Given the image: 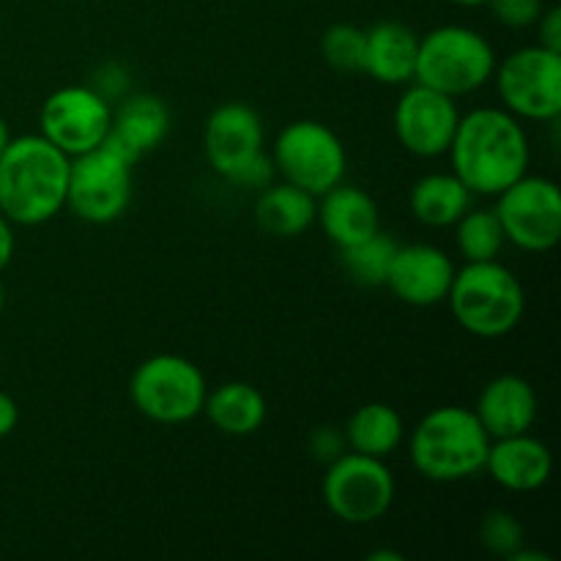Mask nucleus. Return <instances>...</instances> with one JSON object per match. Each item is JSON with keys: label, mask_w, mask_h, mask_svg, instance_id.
Returning a JSON list of instances; mask_svg holds the SVG:
<instances>
[{"label": "nucleus", "mask_w": 561, "mask_h": 561, "mask_svg": "<svg viewBox=\"0 0 561 561\" xmlns=\"http://www.w3.org/2000/svg\"><path fill=\"white\" fill-rule=\"evenodd\" d=\"M321 55L340 75H359L365 58V31L351 22H337L321 36Z\"/></svg>", "instance_id": "obj_27"}, {"label": "nucleus", "mask_w": 561, "mask_h": 561, "mask_svg": "<svg viewBox=\"0 0 561 561\" xmlns=\"http://www.w3.org/2000/svg\"><path fill=\"white\" fill-rule=\"evenodd\" d=\"M460 110L453 96L411 82L394 104V135L400 146L420 159H436L449 151Z\"/></svg>", "instance_id": "obj_13"}, {"label": "nucleus", "mask_w": 561, "mask_h": 561, "mask_svg": "<svg viewBox=\"0 0 561 561\" xmlns=\"http://www.w3.org/2000/svg\"><path fill=\"white\" fill-rule=\"evenodd\" d=\"M496 217L504 239L524 252H551L561 241V192L557 181L529 175L496 195Z\"/></svg>", "instance_id": "obj_11"}, {"label": "nucleus", "mask_w": 561, "mask_h": 561, "mask_svg": "<svg viewBox=\"0 0 561 561\" xmlns=\"http://www.w3.org/2000/svg\"><path fill=\"white\" fill-rule=\"evenodd\" d=\"M274 168L283 181L321 197L345 179L348 157L332 126L321 121H290L277 135L272 148Z\"/></svg>", "instance_id": "obj_8"}, {"label": "nucleus", "mask_w": 561, "mask_h": 561, "mask_svg": "<svg viewBox=\"0 0 561 561\" xmlns=\"http://www.w3.org/2000/svg\"><path fill=\"white\" fill-rule=\"evenodd\" d=\"M394 250H398V241L378 230L370 239L340 250V263H343V272L362 288H383Z\"/></svg>", "instance_id": "obj_26"}, {"label": "nucleus", "mask_w": 561, "mask_h": 561, "mask_svg": "<svg viewBox=\"0 0 561 561\" xmlns=\"http://www.w3.org/2000/svg\"><path fill=\"white\" fill-rule=\"evenodd\" d=\"M69 164L42 135L11 137L0 153V214L11 225L36 228L66 208Z\"/></svg>", "instance_id": "obj_2"}, {"label": "nucleus", "mask_w": 561, "mask_h": 561, "mask_svg": "<svg viewBox=\"0 0 561 561\" xmlns=\"http://www.w3.org/2000/svg\"><path fill=\"white\" fill-rule=\"evenodd\" d=\"M449 3L460 5V9H477V5H485L488 0H449Z\"/></svg>", "instance_id": "obj_37"}, {"label": "nucleus", "mask_w": 561, "mask_h": 561, "mask_svg": "<svg viewBox=\"0 0 561 561\" xmlns=\"http://www.w3.org/2000/svg\"><path fill=\"white\" fill-rule=\"evenodd\" d=\"M16 250V239H14V225L0 214V272L11 263Z\"/></svg>", "instance_id": "obj_35"}, {"label": "nucleus", "mask_w": 561, "mask_h": 561, "mask_svg": "<svg viewBox=\"0 0 561 561\" xmlns=\"http://www.w3.org/2000/svg\"><path fill=\"white\" fill-rule=\"evenodd\" d=\"M455 277L453 257L433 244H405L394 250L387 288L409 307H436L447 301Z\"/></svg>", "instance_id": "obj_15"}, {"label": "nucleus", "mask_w": 561, "mask_h": 561, "mask_svg": "<svg viewBox=\"0 0 561 561\" xmlns=\"http://www.w3.org/2000/svg\"><path fill=\"white\" fill-rule=\"evenodd\" d=\"M168 135V104L153 93H135V96H126L118 110H113V124H110V135L104 137V146L113 148L126 162L137 164L140 157L157 151Z\"/></svg>", "instance_id": "obj_17"}, {"label": "nucleus", "mask_w": 561, "mask_h": 561, "mask_svg": "<svg viewBox=\"0 0 561 561\" xmlns=\"http://www.w3.org/2000/svg\"><path fill=\"white\" fill-rule=\"evenodd\" d=\"M453 173L471 195L496 197L529 173V137L524 124L504 107H477L460 115L449 142Z\"/></svg>", "instance_id": "obj_1"}, {"label": "nucleus", "mask_w": 561, "mask_h": 561, "mask_svg": "<svg viewBox=\"0 0 561 561\" xmlns=\"http://www.w3.org/2000/svg\"><path fill=\"white\" fill-rule=\"evenodd\" d=\"M471 192L455 173H427L411 186V214L425 228H453L471 208Z\"/></svg>", "instance_id": "obj_23"}, {"label": "nucleus", "mask_w": 561, "mask_h": 561, "mask_svg": "<svg viewBox=\"0 0 561 561\" xmlns=\"http://www.w3.org/2000/svg\"><path fill=\"white\" fill-rule=\"evenodd\" d=\"M499 488L510 493H535L548 485L553 474V455L546 442L529 433L493 438L485 469Z\"/></svg>", "instance_id": "obj_16"}, {"label": "nucleus", "mask_w": 561, "mask_h": 561, "mask_svg": "<svg viewBox=\"0 0 561 561\" xmlns=\"http://www.w3.org/2000/svg\"><path fill=\"white\" fill-rule=\"evenodd\" d=\"M345 447L351 453L387 460L403 444L405 425L398 409L387 403H365L345 422Z\"/></svg>", "instance_id": "obj_24"}, {"label": "nucleus", "mask_w": 561, "mask_h": 561, "mask_svg": "<svg viewBox=\"0 0 561 561\" xmlns=\"http://www.w3.org/2000/svg\"><path fill=\"white\" fill-rule=\"evenodd\" d=\"M20 422V409H16V400L11 394L0 392V438L11 436Z\"/></svg>", "instance_id": "obj_34"}, {"label": "nucleus", "mask_w": 561, "mask_h": 561, "mask_svg": "<svg viewBox=\"0 0 561 561\" xmlns=\"http://www.w3.org/2000/svg\"><path fill=\"white\" fill-rule=\"evenodd\" d=\"M383 559L400 561L403 557H400V553H392V551H378V553H370V561H383Z\"/></svg>", "instance_id": "obj_38"}, {"label": "nucleus", "mask_w": 561, "mask_h": 561, "mask_svg": "<svg viewBox=\"0 0 561 561\" xmlns=\"http://www.w3.org/2000/svg\"><path fill=\"white\" fill-rule=\"evenodd\" d=\"M455 244H458V252L466 263L499 261V252L504 250L507 239H504L496 211L493 208H469L455 222Z\"/></svg>", "instance_id": "obj_25"}, {"label": "nucleus", "mask_w": 561, "mask_h": 561, "mask_svg": "<svg viewBox=\"0 0 561 561\" xmlns=\"http://www.w3.org/2000/svg\"><path fill=\"white\" fill-rule=\"evenodd\" d=\"M321 496L337 520L348 526H367L392 510L398 482L381 458L343 453L327 466Z\"/></svg>", "instance_id": "obj_7"}, {"label": "nucleus", "mask_w": 561, "mask_h": 561, "mask_svg": "<svg viewBox=\"0 0 561 561\" xmlns=\"http://www.w3.org/2000/svg\"><path fill=\"white\" fill-rule=\"evenodd\" d=\"M480 540L493 557L510 559L518 548H524V526L507 510H491L480 524Z\"/></svg>", "instance_id": "obj_28"}, {"label": "nucleus", "mask_w": 561, "mask_h": 561, "mask_svg": "<svg viewBox=\"0 0 561 561\" xmlns=\"http://www.w3.org/2000/svg\"><path fill=\"white\" fill-rule=\"evenodd\" d=\"M420 36L398 20L376 22L365 31L362 75L381 85H409L414 80Z\"/></svg>", "instance_id": "obj_20"}, {"label": "nucleus", "mask_w": 561, "mask_h": 561, "mask_svg": "<svg viewBox=\"0 0 561 561\" xmlns=\"http://www.w3.org/2000/svg\"><path fill=\"white\" fill-rule=\"evenodd\" d=\"M208 383L201 367L179 354H157L135 367L129 400L157 425H184L203 414Z\"/></svg>", "instance_id": "obj_6"}, {"label": "nucleus", "mask_w": 561, "mask_h": 561, "mask_svg": "<svg viewBox=\"0 0 561 561\" xmlns=\"http://www.w3.org/2000/svg\"><path fill=\"white\" fill-rule=\"evenodd\" d=\"M485 5L504 27H513V31L531 27L546 11L542 0H488Z\"/></svg>", "instance_id": "obj_29"}, {"label": "nucleus", "mask_w": 561, "mask_h": 561, "mask_svg": "<svg viewBox=\"0 0 561 561\" xmlns=\"http://www.w3.org/2000/svg\"><path fill=\"white\" fill-rule=\"evenodd\" d=\"M471 411L493 442V438L529 433L540 414V403H537L535 387L524 376L504 373L482 387L477 409Z\"/></svg>", "instance_id": "obj_18"}, {"label": "nucleus", "mask_w": 561, "mask_h": 561, "mask_svg": "<svg viewBox=\"0 0 561 561\" xmlns=\"http://www.w3.org/2000/svg\"><path fill=\"white\" fill-rule=\"evenodd\" d=\"M42 131L66 157L93 151L110 135L113 104L91 85H64L49 93L38 113Z\"/></svg>", "instance_id": "obj_12"}, {"label": "nucleus", "mask_w": 561, "mask_h": 561, "mask_svg": "<svg viewBox=\"0 0 561 561\" xmlns=\"http://www.w3.org/2000/svg\"><path fill=\"white\" fill-rule=\"evenodd\" d=\"M447 305L463 332L480 340H499L524 321L526 290L504 263L477 261L455 268Z\"/></svg>", "instance_id": "obj_4"}, {"label": "nucleus", "mask_w": 561, "mask_h": 561, "mask_svg": "<svg viewBox=\"0 0 561 561\" xmlns=\"http://www.w3.org/2000/svg\"><path fill=\"white\" fill-rule=\"evenodd\" d=\"M496 49L480 31L466 25H442L420 38L414 82L460 99L493 80Z\"/></svg>", "instance_id": "obj_5"}, {"label": "nucleus", "mask_w": 561, "mask_h": 561, "mask_svg": "<svg viewBox=\"0 0 561 561\" xmlns=\"http://www.w3.org/2000/svg\"><path fill=\"white\" fill-rule=\"evenodd\" d=\"M9 140H11V129L9 124H5L3 115H0V153H3V148L9 146Z\"/></svg>", "instance_id": "obj_36"}, {"label": "nucleus", "mask_w": 561, "mask_h": 561, "mask_svg": "<svg viewBox=\"0 0 561 561\" xmlns=\"http://www.w3.org/2000/svg\"><path fill=\"white\" fill-rule=\"evenodd\" d=\"M91 88L113 104L115 99L129 93V69L124 64H118V60H107V64H102L93 71Z\"/></svg>", "instance_id": "obj_30"}, {"label": "nucleus", "mask_w": 561, "mask_h": 561, "mask_svg": "<svg viewBox=\"0 0 561 561\" xmlns=\"http://www.w3.org/2000/svg\"><path fill=\"white\" fill-rule=\"evenodd\" d=\"M263 142H266V131H263L261 115L244 102L219 104L203 126L206 162L225 181L233 179L255 153H261Z\"/></svg>", "instance_id": "obj_14"}, {"label": "nucleus", "mask_w": 561, "mask_h": 561, "mask_svg": "<svg viewBox=\"0 0 561 561\" xmlns=\"http://www.w3.org/2000/svg\"><path fill=\"white\" fill-rule=\"evenodd\" d=\"M3 305H5V290L3 285H0V312H3Z\"/></svg>", "instance_id": "obj_39"}, {"label": "nucleus", "mask_w": 561, "mask_h": 561, "mask_svg": "<svg viewBox=\"0 0 561 561\" xmlns=\"http://www.w3.org/2000/svg\"><path fill=\"white\" fill-rule=\"evenodd\" d=\"M131 168L124 157L102 142L93 151L71 157L66 208L88 225H113L131 203Z\"/></svg>", "instance_id": "obj_10"}, {"label": "nucleus", "mask_w": 561, "mask_h": 561, "mask_svg": "<svg viewBox=\"0 0 561 561\" xmlns=\"http://www.w3.org/2000/svg\"><path fill=\"white\" fill-rule=\"evenodd\" d=\"M310 453L316 460L332 463L334 458H340L345 453V436L332 425L316 427L310 436Z\"/></svg>", "instance_id": "obj_32"}, {"label": "nucleus", "mask_w": 561, "mask_h": 561, "mask_svg": "<svg viewBox=\"0 0 561 561\" xmlns=\"http://www.w3.org/2000/svg\"><path fill=\"white\" fill-rule=\"evenodd\" d=\"M274 179H277V168H274L272 153L261 151V153H255V157H252L250 162H247L244 168L233 175V179H230V184L241 186V190L261 192V190H266Z\"/></svg>", "instance_id": "obj_31"}, {"label": "nucleus", "mask_w": 561, "mask_h": 561, "mask_svg": "<svg viewBox=\"0 0 561 561\" xmlns=\"http://www.w3.org/2000/svg\"><path fill=\"white\" fill-rule=\"evenodd\" d=\"M491 436L466 405H438L414 425L409 455L431 482H463L485 469Z\"/></svg>", "instance_id": "obj_3"}, {"label": "nucleus", "mask_w": 561, "mask_h": 561, "mask_svg": "<svg viewBox=\"0 0 561 561\" xmlns=\"http://www.w3.org/2000/svg\"><path fill=\"white\" fill-rule=\"evenodd\" d=\"M203 414L225 436L244 438L261 431L268 409L261 389L247 381H228L208 389Z\"/></svg>", "instance_id": "obj_21"}, {"label": "nucleus", "mask_w": 561, "mask_h": 561, "mask_svg": "<svg viewBox=\"0 0 561 561\" xmlns=\"http://www.w3.org/2000/svg\"><path fill=\"white\" fill-rule=\"evenodd\" d=\"M499 99L518 121H557L561 115V53L540 47H520L493 69Z\"/></svg>", "instance_id": "obj_9"}, {"label": "nucleus", "mask_w": 561, "mask_h": 561, "mask_svg": "<svg viewBox=\"0 0 561 561\" xmlns=\"http://www.w3.org/2000/svg\"><path fill=\"white\" fill-rule=\"evenodd\" d=\"M318 197L288 181H272L255 203V222L277 239H296L316 225Z\"/></svg>", "instance_id": "obj_22"}, {"label": "nucleus", "mask_w": 561, "mask_h": 561, "mask_svg": "<svg viewBox=\"0 0 561 561\" xmlns=\"http://www.w3.org/2000/svg\"><path fill=\"white\" fill-rule=\"evenodd\" d=\"M316 222H321L323 233L337 250H345L376 236L381 230V214L365 190L340 181L318 197Z\"/></svg>", "instance_id": "obj_19"}, {"label": "nucleus", "mask_w": 561, "mask_h": 561, "mask_svg": "<svg viewBox=\"0 0 561 561\" xmlns=\"http://www.w3.org/2000/svg\"><path fill=\"white\" fill-rule=\"evenodd\" d=\"M540 27V47L553 49V53H561V9L553 5V9H546L540 14V20L535 22Z\"/></svg>", "instance_id": "obj_33"}]
</instances>
